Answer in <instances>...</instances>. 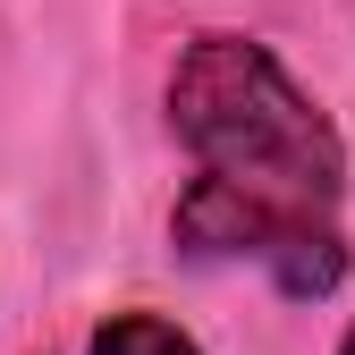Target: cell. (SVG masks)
<instances>
[{"label": "cell", "instance_id": "4", "mask_svg": "<svg viewBox=\"0 0 355 355\" xmlns=\"http://www.w3.org/2000/svg\"><path fill=\"white\" fill-rule=\"evenodd\" d=\"M338 355H355V330H347V347H338Z\"/></svg>", "mask_w": 355, "mask_h": 355}, {"label": "cell", "instance_id": "2", "mask_svg": "<svg viewBox=\"0 0 355 355\" xmlns=\"http://www.w3.org/2000/svg\"><path fill=\"white\" fill-rule=\"evenodd\" d=\"M169 237H178L187 262H254V271H271L279 296H296V304H313V296H330L347 279V237L330 220L229 195V187H211V178H195V187L178 195Z\"/></svg>", "mask_w": 355, "mask_h": 355}, {"label": "cell", "instance_id": "3", "mask_svg": "<svg viewBox=\"0 0 355 355\" xmlns=\"http://www.w3.org/2000/svg\"><path fill=\"white\" fill-rule=\"evenodd\" d=\"M85 355H203V347L178 330L169 313H144V304H127V313H110L94 338H85Z\"/></svg>", "mask_w": 355, "mask_h": 355}, {"label": "cell", "instance_id": "1", "mask_svg": "<svg viewBox=\"0 0 355 355\" xmlns=\"http://www.w3.org/2000/svg\"><path fill=\"white\" fill-rule=\"evenodd\" d=\"M169 136L195 153V178L304 220H330L347 195V144L330 110L254 34H195L169 68Z\"/></svg>", "mask_w": 355, "mask_h": 355}]
</instances>
